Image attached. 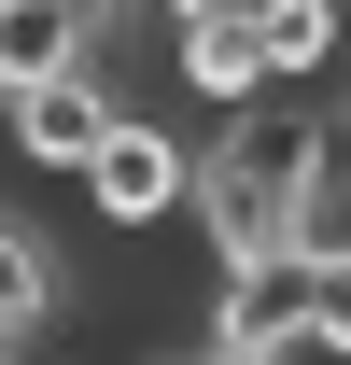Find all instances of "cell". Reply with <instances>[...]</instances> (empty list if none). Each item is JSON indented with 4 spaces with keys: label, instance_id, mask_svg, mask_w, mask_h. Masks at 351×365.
Returning a JSON list of instances; mask_svg holds the SVG:
<instances>
[{
    "label": "cell",
    "instance_id": "6da1fadb",
    "mask_svg": "<svg viewBox=\"0 0 351 365\" xmlns=\"http://www.w3.org/2000/svg\"><path fill=\"white\" fill-rule=\"evenodd\" d=\"M309 169H323V98H239L211 113V140H183V225L211 239V267L281 253Z\"/></svg>",
    "mask_w": 351,
    "mask_h": 365
},
{
    "label": "cell",
    "instance_id": "7a4b0ae2",
    "mask_svg": "<svg viewBox=\"0 0 351 365\" xmlns=\"http://www.w3.org/2000/svg\"><path fill=\"white\" fill-rule=\"evenodd\" d=\"M113 113H127V85L98 71V56H71V71H29V85H0V140H14V169H85L98 140H113Z\"/></svg>",
    "mask_w": 351,
    "mask_h": 365
},
{
    "label": "cell",
    "instance_id": "3957f363",
    "mask_svg": "<svg viewBox=\"0 0 351 365\" xmlns=\"http://www.w3.org/2000/svg\"><path fill=\"white\" fill-rule=\"evenodd\" d=\"M71 182H85V211H98L113 239H141V225H183V127H155V113L127 98V113H113V140H98Z\"/></svg>",
    "mask_w": 351,
    "mask_h": 365
},
{
    "label": "cell",
    "instance_id": "277c9868",
    "mask_svg": "<svg viewBox=\"0 0 351 365\" xmlns=\"http://www.w3.org/2000/svg\"><path fill=\"white\" fill-rule=\"evenodd\" d=\"M295 323H309V253H239V267H211V351H295Z\"/></svg>",
    "mask_w": 351,
    "mask_h": 365
},
{
    "label": "cell",
    "instance_id": "5b68a950",
    "mask_svg": "<svg viewBox=\"0 0 351 365\" xmlns=\"http://www.w3.org/2000/svg\"><path fill=\"white\" fill-rule=\"evenodd\" d=\"M337 56H351V14H337V0H267V14H253V85L267 98H323Z\"/></svg>",
    "mask_w": 351,
    "mask_h": 365
},
{
    "label": "cell",
    "instance_id": "8992f818",
    "mask_svg": "<svg viewBox=\"0 0 351 365\" xmlns=\"http://www.w3.org/2000/svg\"><path fill=\"white\" fill-rule=\"evenodd\" d=\"M71 309V253H56L29 211H0V337H43Z\"/></svg>",
    "mask_w": 351,
    "mask_h": 365
},
{
    "label": "cell",
    "instance_id": "52a82bcc",
    "mask_svg": "<svg viewBox=\"0 0 351 365\" xmlns=\"http://www.w3.org/2000/svg\"><path fill=\"white\" fill-rule=\"evenodd\" d=\"M71 56H98V0H0V85L71 71Z\"/></svg>",
    "mask_w": 351,
    "mask_h": 365
},
{
    "label": "cell",
    "instance_id": "ba28073f",
    "mask_svg": "<svg viewBox=\"0 0 351 365\" xmlns=\"http://www.w3.org/2000/svg\"><path fill=\"white\" fill-rule=\"evenodd\" d=\"M281 253H309V267H351V127L323 113V169L295 182V225H281Z\"/></svg>",
    "mask_w": 351,
    "mask_h": 365
},
{
    "label": "cell",
    "instance_id": "9c48e42d",
    "mask_svg": "<svg viewBox=\"0 0 351 365\" xmlns=\"http://www.w3.org/2000/svg\"><path fill=\"white\" fill-rule=\"evenodd\" d=\"M169 71H183V98H197V113H239V98H267V85H253V29H239V14H211V29H169Z\"/></svg>",
    "mask_w": 351,
    "mask_h": 365
},
{
    "label": "cell",
    "instance_id": "30bf717a",
    "mask_svg": "<svg viewBox=\"0 0 351 365\" xmlns=\"http://www.w3.org/2000/svg\"><path fill=\"white\" fill-rule=\"evenodd\" d=\"M295 365H351V267H309V323H295Z\"/></svg>",
    "mask_w": 351,
    "mask_h": 365
},
{
    "label": "cell",
    "instance_id": "8fae6325",
    "mask_svg": "<svg viewBox=\"0 0 351 365\" xmlns=\"http://www.w3.org/2000/svg\"><path fill=\"white\" fill-rule=\"evenodd\" d=\"M183 365H267V351H211V337H183Z\"/></svg>",
    "mask_w": 351,
    "mask_h": 365
},
{
    "label": "cell",
    "instance_id": "7c38bea8",
    "mask_svg": "<svg viewBox=\"0 0 351 365\" xmlns=\"http://www.w3.org/2000/svg\"><path fill=\"white\" fill-rule=\"evenodd\" d=\"M127 365H183V351H127Z\"/></svg>",
    "mask_w": 351,
    "mask_h": 365
},
{
    "label": "cell",
    "instance_id": "4fadbf2b",
    "mask_svg": "<svg viewBox=\"0 0 351 365\" xmlns=\"http://www.w3.org/2000/svg\"><path fill=\"white\" fill-rule=\"evenodd\" d=\"M14 351H29V337H0V365H14Z\"/></svg>",
    "mask_w": 351,
    "mask_h": 365
}]
</instances>
